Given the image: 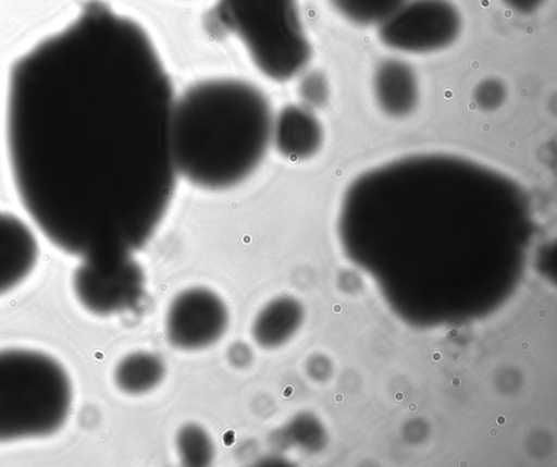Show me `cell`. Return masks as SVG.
<instances>
[{
  "label": "cell",
  "instance_id": "9",
  "mask_svg": "<svg viewBox=\"0 0 557 467\" xmlns=\"http://www.w3.org/2000/svg\"><path fill=\"white\" fill-rule=\"evenodd\" d=\"M272 142L284 157L305 160L319 151L323 142L322 125L310 108L288 105L274 118Z\"/></svg>",
  "mask_w": 557,
  "mask_h": 467
},
{
  "label": "cell",
  "instance_id": "3",
  "mask_svg": "<svg viewBox=\"0 0 557 467\" xmlns=\"http://www.w3.org/2000/svg\"><path fill=\"white\" fill-rule=\"evenodd\" d=\"M66 370L32 349L0 351V443L48 437L66 421L72 405Z\"/></svg>",
  "mask_w": 557,
  "mask_h": 467
},
{
  "label": "cell",
  "instance_id": "1",
  "mask_svg": "<svg viewBox=\"0 0 557 467\" xmlns=\"http://www.w3.org/2000/svg\"><path fill=\"white\" fill-rule=\"evenodd\" d=\"M175 97L146 30L101 3L12 69L7 148L23 208L60 250L112 265L173 197Z\"/></svg>",
  "mask_w": 557,
  "mask_h": 467
},
{
  "label": "cell",
  "instance_id": "10",
  "mask_svg": "<svg viewBox=\"0 0 557 467\" xmlns=\"http://www.w3.org/2000/svg\"><path fill=\"white\" fill-rule=\"evenodd\" d=\"M373 93L384 113L392 118L407 116L416 109L419 100L417 74L404 60L385 59L374 70Z\"/></svg>",
  "mask_w": 557,
  "mask_h": 467
},
{
  "label": "cell",
  "instance_id": "6",
  "mask_svg": "<svg viewBox=\"0 0 557 467\" xmlns=\"http://www.w3.org/2000/svg\"><path fill=\"white\" fill-rule=\"evenodd\" d=\"M72 286L78 303L89 312L110 316L133 308L145 291L143 268L126 258L112 265L86 261L74 270Z\"/></svg>",
  "mask_w": 557,
  "mask_h": 467
},
{
  "label": "cell",
  "instance_id": "5",
  "mask_svg": "<svg viewBox=\"0 0 557 467\" xmlns=\"http://www.w3.org/2000/svg\"><path fill=\"white\" fill-rule=\"evenodd\" d=\"M377 27L380 40L388 48L430 53L457 39L461 15L449 0H406Z\"/></svg>",
  "mask_w": 557,
  "mask_h": 467
},
{
  "label": "cell",
  "instance_id": "17",
  "mask_svg": "<svg viewBox=\"0 0 557 467\" xmlns=\"http://www.w3.org/2000/svg\"><path fill=\"white\" fill-rule=\"evenodd\" d=\"M503 2L520 14H530L542 7L545 0H503Z\"/></svg>",
  "mask_w": 557,
  "mask_h": 467
},
{
  "label": "cell",
  "instance_id": "2",
  "mask_svg": "<svg viewBox=\"0 0 557 467\" xmlns=\"http://www.w3.org/2000/svg\"><path fill=\"white\" fill-rule=\"evenodd\" d=\"M264 94L236 78L191 85L175 99L172 148L177 175L210 191L234 187L261 163L272 142Z\"/></svg>",
  "mask_w": 557,
  "mask_h": 467
},
{
  "label": "cell",
  "instance_id": "8",
  "mask_svg": "<svg viewBox=\"0 0 557 467\" xmlns=\"http://www.w3.org/2000/svg\"><path fill=\"white\" fill-rule=\"evenodd\" d=\"M38 254V243L30 228L21 218L0 211V295L29 275Z\"/></svg>",
  "mask_w": 557,
  "mask_h": 467
},
{
  "label": "cell",
  "instance_id": "7",
  "mask_svg": "<svg viewBox=\"0 0 557 467\" xmlns=\"http://www.w3.org/2000/svg\"><path fill=\"white\" fill-rule=\"evenodd\" d=\"M228 322V309L216 293L190 287L172 299L165 316V334L175 348L198 351L216 343Z\"/></svg>",
  "mask_w": 557,
  "mask_h": 467
},
{
  "label": "cell",
  "instance_id": "4",
  "mask_svg": "<svg viewBox=\"0 0 557 467\" xmlns=\"http://www.w3.org/2000/svg\"><path fill=\"white\" fill-rule=\"evenodd\" d=\"M206 27L213 36L237 37L258 70L275 82L293 78L311 58L297 0H218Z\"/></svg>",
  "mask_w": 557,
  "mask_h": 467
},
{
  "label": "cell",
  "instance_id": "12",
  "mask_svg": "<svg viewBox=\"0 0 557 467\" xmlns=\"http://www.w3.org/2000/svg\"><path fill=\"white\" fill-rule=\"evenodd\" d=\"M165 374L160 356L137 351L123 357L114 369V382L126 394H145L158 386Z\"/></svg>",
  "mask_w": 557,
  "mask_h": 467
},
{
  "label": "cell",
  "instance_id": "15",
  "mask_svg": "<svg viewBox=\"0 0 557 467\" xmlns=\"http://www.w3.org/2000/svg\"><path fill=\"white\" fill-rule=\"evenodd\" d=\"M506 96L507 89L505 84L495 77L481 81L473 91L475 105L484 111L498 109L505 102Z\"/></svg>",
  "mask_w": 557,
  "mask_h": 467
},
{
  "label": "cell",
  "instance_id": "14",
  "mask_svg": "<svg viewBox=\"0 0 557 467\" xmlns=\"http://www.w3.org/2000/svg\"><path fill=\"white\" fill-rule=\"evenodd\" d=\"M406 0H331L334 9L359 26H379Z\"/></svg>",
  "mask_w": 557,
  "mask_h": 467
},
{
  "label": "cell",
  "instance_id": "13",
  "mask_svg": "<svg viewBox=\"0 0 557 467\" xmlns=\"http://www.w3.org/2000/svg\"><path fill=\"white\" fill-rule=\"evenodd\" d=\"M180 460L185 466H207L214 457V442L207 430L196 423L180 428L175 438Z\"/></svg>",
  "mask_w": 557,
  "mask_h": 467
},
{
  "label": "cell",
  "instance_id": "16",
  "mask_svg": "<svg viewBox=\"0 0 557 467\" xmlns=\"http://www.w3.org/2000/svg\"><path fill=\"white\" fill-rule=\"evenodd\" d=\"M299 95L306 102V107H321L329 97L327 81L322 73L311 72L301 81Z\"/></svg>",
  "mask_w": 557,
  "mask_h": 467
},
{
  "label": "cell",
  "instance_id": "11",
  "mask_svg": "<svg viewBox=\"0 0 557 467\" xmlns=\"http://www.w3.org/2000/svg\"><path fill=\"white\" fill-rule=\"evenodd\" d=\"M301 317V307L296 299L276 297L264 305L255 317L251 325L252 337L263 348H277L294 335Z\"/></svg>",
  "mask_w": 557,
  "mask_h": 467
}]
</instances>
